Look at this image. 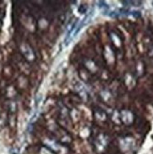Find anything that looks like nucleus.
<instances>
[{
  "label": "nucleus",
  "instance_id": "f257e3e1",
  "mask_svg": "<svg viewBox=\"0 0 153 154\" xmlns=\"http://www.w3.org/2000/svg\"><path fill=\"white\" fill-rule=\"evenodd\" d=\"M92 16H93V12H90L88 13H86L85 16H84V18H82L78 23H76L73 26V29L72 31H70L68 33V35L66 36V38H65V43H66V46H68L70 42H72L73 40H74V38L77 37L78 35V33L83 29V27L85 25H86L87 24L89 23L91 18H92Z\"/></svg>",
  "mask_w": 153,
  "mask_h": 154
}]
</instances>
